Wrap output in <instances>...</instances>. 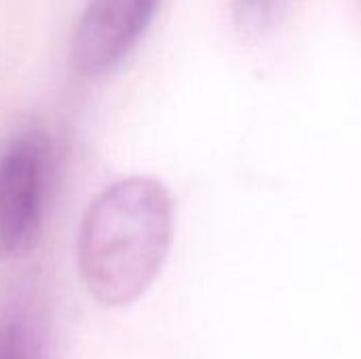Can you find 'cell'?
Wrapping results in <instances>:
<instances>
[{
	"mask_svg": "<svg viewBox=\"0 0 361 359\" xmlns=\"http://www.w3.org/2000/svg\"><path fill=\"white\" fill-rule=\"evenodd\" d=\"M173 241V201L152 178H127L87 209L76 262L87 292L106 307L135 303L159 277Z\"/></svg>",
	"mask_w": 361,
	"mask_h": 359,
	"instance_id": "6da1fadb",
	"label": "cell"
},
{
	"mask_svg": "<svg viewBox=\"0 0 361 359\" xmlns=\"http://www.w3.org/2000/svg\"><path fill=\"white\" fill-rule=\"evenodd\" d=\"M51 140L40 129L15 135L0 152V260L25 256L40 235Z\"/></svg>",
	"mask_w": 361,
	"mask_h": 359,
	"instance_id": "7a4b0ae2",
	"label": "cell"
},
{
	"mask_svg": "<svg viewBox=\"0 0 361 359\" xmlns=\"http://www.w3.org/2000/svg\"><path fill=\"white\" fill-rule=\"evenodd\" d=\"M159 0H89L72 42L74 66L97 76L118 66L150 25Z\"/></svg>",
	"mask_w": 361,
	"mask_h": 359,
	"instance_id": "3957f363",
	"label": "cell"
},
{
	"mask_svg": "<svg viewBox=\"0 0 361 359\" xmlns=\"http://www.w3.org/2000/svg\"><path fill=\"white\" fill-rule=\"evenodd\" d=\"M0 359H34L30 330L19 315L0 320Z\"/></svg>",
	"mask_w": 361,
	"mask_h": 359,
	"instance_id": "277c9868",
	"label": "cell"
},
{
	"mask_svg": "<svg viewBox=\"0 0 361 359\" xmlns=\"http://www.w3.org/2000/svg\"><path fill=\"white\" fill-rule=\"evenodd\" d=\"M283 0H235V15L243 30L258 32L273 21Z\"/></svg>",
	"mask_w": 361,
	"mask_h": 359,
	"instance_id": "5b68a950",
	"label": "cell"
}]
</instances>
